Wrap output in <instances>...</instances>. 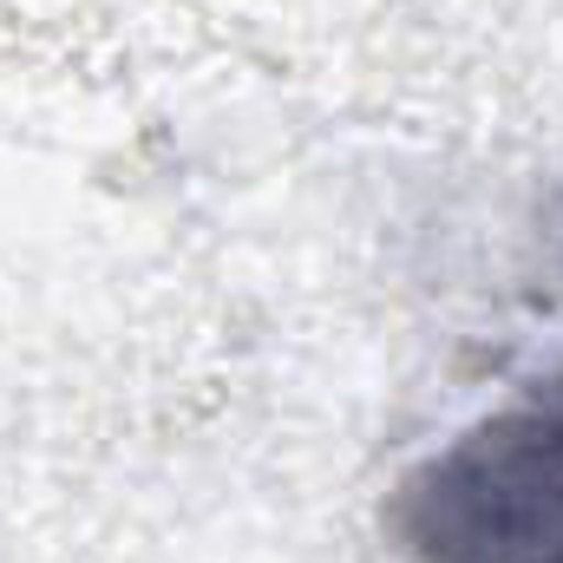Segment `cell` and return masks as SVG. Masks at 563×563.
<instances>
[{
    "mask_svg": "<svg viewBox=\"0 0 563 563\" xmlns=\"http://www.w3.org/2000/svg\"><path fill=\"white\" fill-rule=\"evenodd\" d=\"M380 525L407 563H563V361L426 452Z\"/></svg>",
    "mask_w": 563,
    "mask_h": 563,
    "instance_id": "6da1fadb",
    "label": "cell"
}]
</instances>
